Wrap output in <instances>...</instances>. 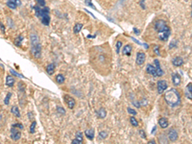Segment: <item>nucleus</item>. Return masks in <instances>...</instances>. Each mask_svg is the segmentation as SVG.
I'll list each match as a JSON object with an SVG mask.
<instances>
[{
  "label": "nucleus",
  "mask_w": 192,
  "mask_h": 144,
  "mask_svg": "<svg viewBox=\"0 0 192 144\" xmlns=\"http://www.w3.org/2000/svg\"><path fill=\"white\" fill-rule=\"evenodd\" d=\"M146 70H147V72H148L149 74H151L152 76H154V77H159L158 70L156 68V66H154L152 64H148L147 67H146Z\"/></svg>",
  "instance_id": "11"
},
{
  "label": "nucleus",
  "mask_w": 192,
  "mask_h": 144,
  "mask_svg": "<svg viewBox=\"0 0 192 144\" xmlns=\"http://www.w3.org/2000/svg\"><path fill=\"white\" fill-rule=\"evenodd\" d=\"M171 35V30L168 25H165L164 27H162L161 29H159L158 31V37L159 40L161 41H166Z\"/></svg>",
  "instance_id": "3"
},
{
  "label": "nucleus",
  "mask_w": 192,
  "mask_h": 144,
  "mask_svg": "<svg viewBox=\"0 0 192 144\" xmlns=\"http://www.w3.org/2000/svg\"><path fill=\"white\" fill-rule=\"evenodd\" d=\"M85 2H86V4H87V5H88L89 7H91V8L94 9V10H96V8H95V7L93 6V4L91 3V0H85Z\"/></svg>",
  "instance_id": "34"
},
{
  "label": "nucleus",
  "mask_w": 192,
  "mask_h": 144,
  "mask_svg": "<svg viewBox=\"0 0 192 144\" xmlns=\"http://www.w3.org/2000/svg\"><path fill=\"white\" fill-rule=\"evenodd\" d=\"M165 25H167V24H166V22H165L164 20H162V19H159V20H157V21L155 22V30H156V31H158V30H159L160 28L164 27Z\"/></svg>",
  "instance_id": "15"
},
{
  "label": "nucleus",
  "mask_w": 192,
  "mask_h": 144,
  "mask_svg": "<svg viewBox=\"0 0 192 144\" xmlns=\"http://www.w3.org/2000/svg\"><path fill=\"white\" fill-rule=\"evenodd\" d=\"M154 51H155V54H157V55H159V46L155 45V46H154Z\"/></svg>",
  "instance_id": "40"
},
{
  "label": "nucleus",
  "mask_w": 192,
  "mask_h": 144,
  "mask_svg": "<svg viewBox=\"0 0 192 144\" xmlns=\"http://www.w3.org/2000/svg\"><path fill=\"white\" fill-rule=\"evenodd\" d=\"M72 143L73 144H81L82 142H81V141H79L78 139L75 138V139H73V140H72Z\"/></svg>",
  "instance_id": "43"
},
{
  "label": "nucleus",
  "mask_w": 192,
  "mask_h": 144,
  "mask_svg": "<svg viewBox=\"0 0 192 144\" xmlns=\"http://www.w3.org/2000/svg\"><path fill=\"white\" fill-rule=\"evenodd\" d=\"M157 86H158V92H159V94H161V93H163V92L167 89L168 85H167V82H166V81L160 80L158 82Z\"/></svg>",
  "instance_id": "5"
},
{
  "label": "nucleus",
  "mask_w": 192,
  "mask_h": 144,
  "mask_svg": "<svg viewBox=\"0 0 192 144\" xmlns=\"http://www.w3.org/2000/svg\"><path fill=\"white\" fill-rule=\"evenodd\" d=\"M82 28H83V24H81V23H76L74 28H73V31H74L75 34H79V33L81 32Z\"/></svg>",
  "instance_id": "25"
},
{
  "label": "nucleus",
  "mask_w": 192,
  "mask_h": 144,
  "mask_svg": "<svg viewBox=\"0 0 192 144\" xmlns=\"http://www.w3.org/2000/svg\"><path fill=\"white\" fill-rule=\"evenodd\" d=\"M15 79L12 77V76H7V78H6V85H8V86H13V85H15Z\"/></svg>",
  "instance_id": "21"
},
{
  "label": "nucleus",
  "mask_w": 192,
  "mask_h": 144,
  "mask_svg": "<svg viewBox=\"0 0 192 144\" xmlns=\"http://www.w3.org/2000/svg\"><path fill=\"white\" fill-rule=\"evenodd\" d=\"M100 137L102 139H104V138H106L107 137V135H108V133L107 132H100Z\"/></svg>",
  "instance_id": "36"
},
{
  "label": "nucleus",
  "mask_w": 192,
  "mask_h": 144,
  "mask_svg": "<svg viewBox=\"0 0 192 144\" xmlns=\"http://www.w3.org/2000/svg\"><path fill=\"white\" fill-rule=\"evenodd\" d=\"M97 115H98L99 118H105L106 117V115H107V112H106V110H105L104 108H101L98 112H97Z\"/></svg>",
  "instance_id": "22"
},
{
  "label": "nucleus",
  "mask_w": 192,
  "mask_h": 144,
  "mask_svg": "<svg viewBox=\"0 0 192 144\" xmlns=\"http://www.w3.org/2000/svg\"><path fill=\"white\" fill-rule=\"evenodd\" d=\"M65 80H66V78L62 74H58V76L56 77V81L58 84H63Z\"/></svg>",
  "instance_id": "26"
},
{
  "label": "nucleus",
  "mask_w": 192,
  "mask_h": 144,
  "mask_svg": "<svg viewBox=\"0 0 192 144\" xmlns=\"http://www.w3.org/2000/svg\"><path fill=\"white\" fill-rule=\"evenodd\" d=\"M10 72H11L12 74H14V75H16V76H17V77H21V78H24V76L21 74H19V73H17V71H15L14 69H11L10 70Z\"/></svg>",
  "instance_id": "35"
},
{
  "label": "nucleus",
  "mask_w": 192,
  "mask_h": 144,
  "mask_svg": "<svg viewBox=\"0 0 192 144\" xmlns=\"http://www.w3.org/2000/svg\"><path fill=\"white\" fill-rule=\"evenodd\" d=\"M0 28H1L2 32H5V27L3 26V23H2V22H0Z\"/></svg>",
  "instance_id": "44"
},
{
  "label": "nucleus",
  "mask_w": 192,
  "mask_h": 144,
  "mask_svg": "<svg viewBox=\"0 0 192 144\" xmlns=\"http://www.w3.org/2000/svg\"><path fill=\"white\" fill-rule=\"evenodd\" d=\"M128 112H129L130 114H132V115H136V114H137V112H136L135 110L131 109V108H128Z\"/></svg>",
  "instance_id": "38"
},
{
  "label": "nucleus",
  "mask_w": 192,
  "mask_h": 144,
  "mask_svg": "<svg viewBox=\"0 0 192 144\" xmlns=\"http://www.w3.org/2000/svg\"><path fill=\"white\" fill-rule=\"evenodd\" d=\"M145 60H146V55H145V53L138 52V53L137 54V60H136V62H137V65H142V64H144V62H145Z\"/></svg>",
  "instance_id": "9"
},
{
  "label": "nucleus",
  "mask_w": 192,
  "mask_h": 144,
  "mask_svg": "<svg viewBox=\"0 0 192 144\" xmlns=\"http://www.w3.org/2000/svg\"><path fill=\"white\" fill-rule=\"evenodd\" d=\"M31 53L33 55V57H35L36 59H39L41 56V44L38 43L36 45H32Z\"/></svg>",
  "instance_id": "4"
},
{
  "label": "nucleus",
  "mask_w": 192,
  "mask_h": 144,
  "mask_svg": "<svg viewBox=\"0 0 192 144\" xmlns=\"http://www.w3.org/2000/svg\"><path fill=\"white\" fill-rule=\"evenodd\" d=\"M11 112L16 117H20V112H19V110H18V108L17 106H14V107L12 108Z\"/></svg>",
  "instance_id": "23"
},
{
  "label": "nucleus",
  "mask_w": 192,
  "mask_h": 144,
  "mask_svg": "<svg viewBox=\"0 0 192 144\" xmlns=\"http://www.w3.org/2000/svg\"><path fill=\"white\" fill-rule=\"evenodd\" d=\"M65 101H66V105H67V107L69 108V109H73V108L75 107V105H76V102H75V99L71 97L70 95H65Z\"/></svg>",
  "instance_id": "7"
},
{
  "label": "nucleus",
  "mask_w": 192,
  "mask_h": 144,
  "mask_svg": "<svg viewBox=\"0 0 192 144\" xmlns=\"http://www.w3.org/2000/svg\"><path fill=\"white\" fill-rule=\"evenodd\" d=\"M179 138V134L178 132L176 131L175 129H171L170 131L168 132V139L171 142H175L177 141V139Z\"/></svg>",
  "instance_id": "8"
},
{
  "label": "nucleus",
  "mask_w": 192,
  "mask_h": 144,
  "mask_svg": "<svg viewBox=\"0 0 192 144\" xmlns=\"http://www.w3.org/2000/svg\"><path fill=\"white\" fill-rule=\"evenodd\" d=\"M149 143H155V140H151V141H149Z\"/></svg>",
  "instance_id": "46"
},
{
  "label": "nucleus",
  "mask_w": 192,
  "mask_h": 144,
  "mask_svg": "<svg viewBox=\"0 0 192 144\" xmlns=\"http://www.w3.org/2000/svg\"><path fill=\"white\" fill-rule=\"evenodd\" d=\"M191 16H192V4H191Z\"/></svg>",
  "instance_id": "47"
},
{
  "label": "nucleus",
  "mask_w": 192,
  "mask_h": 144,
  "mask_svg": "<svg viewBox=\"0 0 192 144\" xmlns=\"http://www.w3.org/2000/svg\"><path fill=\"white\" fill-rule=\"evenodd\" d=\"M184 94H185V97L192 100V84L189 83L188 85H186L185 87V90H184Z\"/></svg>",
  "instance_id": "12"
},
{
  "label": "nucleus",
  "mask_w": 192,
  "mask_h": 144,
  "mask_svg": "<svg viewBox=\"0 0 192 144\" xmlns=\"http://www.w3.org/2000/svg\"><path fill=\"white\" fill-rule=\"evenodd\" d=\"M6 5L8 6L9 8L13 9V10L17 9V7H18L17 4V2H16V0H8V1H7V3H6Z\"/></svg>",
  "instance_id": "19"
},
{
  "label": "nucleus",
  "mask_w": 192,
  "mask_h": 144,
  "mask_svg": "<svg viewBox=\"0 0 192 144\" xmlns=\"http://www.w3.org/2000/svg\"><path fill=\"white\" fill-rule=\"evenodd\" d=\"M183 59L181 57H175L174 59L172 60V64L174 66H181L183 64Z\"/></svg>",
  "instance_id": "13"
},
{
  "label": "nucleus",
  "mask_w": 192,
  "mask_h": 144,
  "mask_svg": "<svg viewBox=\"0 0 192 144\" xmlns=\"http://www.w3.org/2000/svg\"><path fill=\"white\" fill-rule=\"evenodd\" d=\"M139 134H140V136H141L142 138H146V134L144 133V131L140 130V131H139Z\"/></svg>",
  "instance_id": "42"
},
{
  "label": "nucleus",
  "mask_w": 192,
  "mask_h": 144,
  "mask_svg": "<svg viewBox=\"0 0 192 144\" xmlns=\"http://www.w3.org/2000/svg\"><path fill=\"white\" fill-rule=\"evenodd\" d=\"M154 64H155L156 68H157V70H158V75H159V77H161L162 75L164 74V72H163V70L161 69V67H160V64H159V60H155V61H154Z\"/></svg>",
  "instance_id": "14"
},
{
  "label": "nucleus",
  "mask_w": 192,
  "mask_h": 144,
  "mask_svg": "<svg viewBox=\"0 0 192 144\" xmlns=\"http://www.w3.org/2000/svg\"><path fill=\"white\" fill-rule=\"evenodd\" d=\"M35 12H36V16L39 17L41 23L48 26L50 23V16H49V9L47 7H40V6H36L35 7Z\"/></svg>",
  "instance_id": "2"
},
{
  "label": "nucleus",
  "mask_w": 192,
  "mask_h": 144,
  "mask_svg": "<svg viewBox=\"0 0 192 144\" xmlns=\"http://www.w3.org/2000/svg\"><path fill=\"white\" fill-rule=\"evenodd\" d=\"M22 39H23V37L22 36H20V37H18L16 38V40H15V43H16V45H20L21 44V41H22Z\"/></svg>",
  "instance_id": "31"
},
{
  "label": "nucleus",
  "mask_w": 192,
  "mask_h": 144,
  "mask_svg": "<svg viewBox=\"0 0 192 144\" xmlns=\"http://www.w3.org/2000/svg\"><path fill=\"white\" fill-rule=\"evenodd\" d=\"M159 125L160 126V128L165 129V128H167V127H168L169 122H168V120H167L166 118H159Z\"/></svg>",
  "instance_id": "17"
},
{
  "label": "nucleus",
  "mask_w": 192,
  "mask_h": 144,
  "mask_svg": "<svg viewBox=\"0 0 192 144\" xmlns=\"http://www.w3.org/2000/svg\"><path fill=\"white\" fill-rule=\"evenodd\" d=\"M37 2H38V4L40 7H44L45 6V0H36Z\"/></svg>",
  "instance_id": "37"
},
{
  "label": "nucleus",
  "mask_w": 192,
  "mask_h": 144,
  "mask_svg": "<svg viewBox=\"0 0 192 144\" xmlns=\"http://www.w3.org/2000/svg\"><path fill=\"white\" fill-rule=\"evenodd\" d=\"M30 39H31V44L32 45H36V44L39 43V39H38V37L37 34H31Z\"/></svg>",
  "instance_id": "18"
},
{
  "label": "nucleus",
  "mask_w": 192,
  "mask_h": 144,
  "mask_svg": "<svg viewBox=\"0 0 192 144\" xmlns=\"http://www.w3.org/2000/svg\"><path fill=\"white\" fill-rule=\"evenodd\" d=\"M76 139H78L79 141H81L83 142V133L82 132H80V131H78L76 133Z\"/></svg>",
  "instance_id": "29"
},
{
  "label": "nucleus",
  "mask_w": 192,
  "mask_h": 144,
  "mask_svg": "<svg viewBox=\"0 0 192 144\" xmlns=\"http://www.w3.org/2000/svg\"><path fill=\"white\" fill-rule=\"evenodd\" d=\"M85 134H86V136H87L89 140H93V138H94V130L93 129H88V130H86V131H85Z\"/></svg>",
  "instance_id": "16"
},
{
  "label": "nucleus",
  "mask_w": 192,
  "mask_h": 144,
  "mask_svg": "<svg viewBox=\"0 0 192 144\" xmlns=\"http://www.w3.org/2000/svg\"><path fill=\"white\" fill-rule=\"evenodd\" d=\"M131 52H132V46L130 44H128L126 46H124L123 50H122V53L123 55H127V56H130L131 55Z\"/></svg>",
  "instance_id": "20"
},
{
  "label": "nucleus",
  "mask_w": 192,
  "mask_h": 144,
  "mask_svg": "<svg viewBox=\"0 0 192 144\" xmlns=\"http://www.w3.org/2000/svg\"><path fill=\"white\" fill-rule=\"evenodd\" d=\"M181 76L178 74V73H172V83L175 86H178V85H181Z\"/></svg>",
  "instance_id": "10"
},
{
  "label": "nucleus",
  "mask_w": 192,
  "mask_h": 144,
  "mask_svg": "<svg viewBox=\"0 0 192 144\" xmlns=\"http://www.w3.org/2000/svg\"><path fill=\"white\" fill-rule=\"evenodd\" d=\"M20 136H21V133L18 131L17 129V127H12L11 129V137L12 139H14L15 141H17L18 139L20 138Z\"/></svg>",
  "instance_id": "6"
},
{
  "label": "nucleus",
  "mask_w": 192,
  "mask_h": 144,
  "mask_svg": "<svg viewBox=\"0 0 192 144\" xmlns=\"http://www.w3.org/2000/svg\"><path fill=\"white\" fill-rule=\"evenodd\" d=\"M11 97H12V93H11V92L7 93V95H6V97H5V100H4V104H5V105H9Z\"/></svg>",
  "instance_id": "27"
},
{
  "label": "nucleus",
  "mask_w": 192,
  "mask_h": 144,
  "mask_svg": "<svg viewBox=\"0 0 192 144\" xmlns=\"http://www.w3.org/2000/svg\"><path fill=\"white\" fill-rule=\"evenodd\" d=\"M36 125H37L36 121H33L32 124H31V126H30V133H35V128H36Z\"/></svg>",
  "instance_id": "30"
},
{
  "label": "nucleus",
  "mask_w": 192,
  "mask_h": 144,
  "mask_svg": "<svg viewBox=\"0 0 192 144\" xmlns=\"http://www.w3.org/2000/svg\"><path fill=\"white\" fill-rule=\"evenodd\" d=\"M18 89L21 91L22 93H24V92H25V85H24V84L19 83V84H18Z\"/></svg>",
  "instance_id": "32"
},
{
  "label": "nucleus",
  "mask_w": 192,
  "mask_h": 144,
  "mask_svg": "<svg viewBox=\"0 0 192 144\" xmlns=\"http://www.w3.org/2000/svg\"><path fill=\"white\" fill-rule=\"evenodd\" d=\"M46 72L50 75L53 74V73L55 72V64H49V65L46 67Z\"/></svg>",
  "instance_id": "24"
},
{
  "label": "nucleus",
  "mask_w": 192,
  "mask_h": 144,
  "mask_svg": "<svg viewBox=\"0 0 192 144\" xmlns=\"http://www.w3.org/2000/svg\"><path fill=\"white\" fill-rule=\"evenodd\" d=\"M164 99L166 103L170 106V107H177L180 105L181 103V96L180 93L178 92L177 89L175 88H171V89H167L165 91Z\"/></svg>",
  "instance_id": "1"
},
{
  "label": "nucleus",
  "mask_w": 192,
  "mask_h": 144,
  "mask_svg": "<svg viewBox=\"0 0 192 144\" xmlns=\"http://www.w3.org/2000/svg\"><path fill=\"white\" fill-rule=\"evenodd\" d=\"M57 111H58V112H60V114H65V113H66V112H65V110H63L62 108H60V107H58V108H57Z\"/></svg>",
  "instance_id": "39"
},
{
  "label": "nucleus",
  "mask_w": 192,
  "mask_h": 144,
  "mask_svg": "<svg viewBox=\"0 0 192 144\" xmlns=\"http://www.w3.org/2000/svg\"><path fill=\"white\" fill-rule=\"evenodd\" d=\"M121 46H122V41H117V42H116V52H117V53H119Z\"/></svg>",
  "instance_id": "33"
},
{
  "label": "nucleus",
  "mask_w": 192,
  "mask_h": 144,
  "mask_svg": "<svg viewBox=\"0 0 192 144\" xmlns=\"http://www.w3.org/2000/svg\"><path fill=\"white\" fill-rule=\"evenodd\" d=\"M130 122H131L132 126H134V127H137V126H138V122H137V120L134 117V116H132V117L130 118Z\"/></svg>",
  "instance_id": "28"
},
{
  "label": "nucleus",
  "mask_w": 192,
  "mask_h": 144,
  "mask_svg": "<svg viewBox=\"0 0 192 144\" xmlns=\"http://www.w3.org/2000/svg\"><path fill=\"white\" fill-rule=\"evenodd\" d=\"M134 32L136 33V34H137V35H139V31H138V30H137V28H135V29H134Z\"/></svg>",
  "instance_id": "45"
},
{
  "label": "nucleus",
  "mask_w": 192,
  "mask_h": 144,
  "mask_svg": "<svg viewBox=\"0 0 192 144\" xmlns=\"http://www.w3.org/2000/svg\"><path fill=\"white\" fill-rule=\"evenodd\" d=\"M14 127H17V128H19V129H24V127H23V125H22L21 123H17V124H14L13 125Z\"/></svg>",
  "instance_id": "41"
}]
</instances>
